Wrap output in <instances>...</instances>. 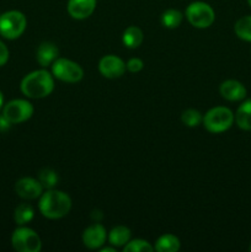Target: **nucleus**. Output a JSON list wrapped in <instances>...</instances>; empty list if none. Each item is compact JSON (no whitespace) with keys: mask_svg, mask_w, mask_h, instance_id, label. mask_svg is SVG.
I'll list each match as a JSON object with an SVG mask.
<instances>
[{"mask_svg":"<svg viewBox=\"0 0 251 252\" xmlns=\"http://www.w3.org/2000/svg\"><path fill=\"white\" fill-rule=\"evenodd\" d=\"M54 78L64 83L75 84L84 78V70L78 63L66 58H57L52 64Z\"/></svg>","mask_w":251,"mask_h":252,"instance_id":"423d86ee","label":"nucleus"},{"mask_svg":"<svg viewBox=\"0 0 251 252\" xmlns=\"http://www.w3.org/2000/svg\"><path fill=\"white\" fill-rule=\"evenodd\" d=\"M10 125H11V123H10L4 116H0V132H5V130L9 129Z\"/></svg>","mask_w":251,"mask_h":252,"instance_id":"bb28decb","label":"nucleus"},{"mask_svg":"<svg viewBox=\"0 0 251 252\" xmlns=\"http://www.w3.org/2000/svg\"><path fill=\"white\" fill-rule=\"evenodd\" d=\"M33 115V106L26 100H12L4 106L2 116L10 123H22Z\"/></svg>","mask_w":251,"mask_h":252,"instance_id":"6e6552de","label":"nucleus"},{"mask_svg":"<svg viewBox=\"0 0 251 252\" xmlns=\"http://www.w3.org/2000/svg\"><path fill=\"white\" fill-rule=\"evenodd\" d=\"M7 61H9V49L0 41V66L5 65Z\"/></svg>","mask_w":251,"mask_h":252,"instance_id":"a878e982","label":"nucleus"},{"mask_svg":"<svg viewBox=\"0 0 251 252\" xmlns=\"http://www.w3.org/2000/svg\"><path fill=\"white\" fill-rule=\"evenodd\" d=\"M126 68L130 71V73H138V71L142 70L144 68V63H143L142 59L139 58H130L129 61L126 64Z\"/></svg>","mask_w":251,"mask_h":252,"instance_id":"393cba45","label":"nucleus"},{"mask_svg":"<svg viewBox=\"0 0 251 252\" xmlns=\"http://www.w3.org/2000/svg\"><path fill=\"white\" fill-rule=\"evenodd\" d=\"M58 180H59L58 174H57L54 170L49 169V167H44V169H42L41 171H39L38 181L41 182L43 189H54V186L58 184Z\"/></svg>","mask_w":251,"mask_h":252,"instance_id":"4be33fe9","label":"nucleus"},{"mask_svg":"<svg viewBox=\"0 0 251 252\" xmlns=\"http://www.w3.org/2000/svg\"><path fill=\"white\" fill-rule=\"evenodd\" d=\"M33 208L30 204L22 203L16 207L14 214V219L17 225H25L33 219Z\"/></svg>","mask_w":251,"mask_h":252,"instance_id":"412c9836","label":"nucleus"},{"mask_svg":"<svg viewBox=\"0 0 251 252\" xmlns=\"http://www.w3.org/2000/svg\"><path fill=\"white\" fill-rule=\"evenodd\" d=\"M143 39H144L143 31L137 26H129L128 29H126L125 32H123L122 42L127 48H138V47L143 43Z\"/></svg>","mask_w":251,"mask_h":252,"instance_id":"f3484780","label":"nucleus"},{"mask_svg":"<svg viewBox=\"0 0 251 252\" xmlns=\"http://www.w3.org/2000/svg\"><path fill=\"white\" fill-rule=\"evenodd\" d=\"M38 208L44 218L61 219L70 212L71 198L65 192L51 189L41 194Z\"/></svg>","mask_w":251,"mask_h":252,"instance_id":"f257e3e1","label":"nucleus"},{"mask_svg":"<svg viewBox=\"0 0 251 252\" xmlns=\"http://www.w3.org/2000/svg\"><path fill=\"white\" fill-rule=\"evenodd\" d=\"M15 191L17 196L24 199H36L43 193V186L38 180L32 179V177H24L16 182Z\"/></svg>","mask_w":251,"mask_h":252,"instance_id":"9b49d317","label":"nucleus"},{"mask_svg":"<svg viewBox=\"0 0 251 252\" xmlns=\"http://www.w3.org/2000/svg\"><path fill=\"white\" fill-rule=\"evenodd\" d=\"M234 121L243 130H251V100H246L239 106L234 115Z\"/></svg>","mask_w":251,"mask_h":252,"instance_id":"2eb2a0df","label":"nucleus"},{"mask_svg":"<svg viewBox=\"0 0 251 252\" xmlns=\"http://www.w3.org/2000/svg\"><path fill=\"white\" fill-rule=\"evenodd\" d=\"M59 49L52 42H42L36 52V59L42 68L52 65L53 62L58 58Z\"/></svg>","mask_w":251,"mask_h":252,"instance_id":"4468645a","label":"nucleus"},{"mask_svg":"<svg viewBox=\"0 0 251 252\" xmlns=\"http://www.w3.org/2000/svg\"><path fill=\"white\" fill-rule=\"evenodd\" d=\"M107 239V233L103 225L95 223L88 226L83 233V243L90 250H97L102 248Z\"/></svg>","mask_w":251,"mask_h":252,"instance_id":"9d476101","label":"nucleus"},{"mask_svg":"<svg viewBox=\"0 0 251 252\" xmlns=\"http://www.w3.org/2000/svg\"><path fill=\"white\" fill-rule=\"evenodd\" d=\"M108 251L115 252L116 251L115 250V246H113V248H105V249H102V250H101V252H108Z\"/></svg>","mask_w":251,"mask_h":252,"instance_id":"cd10ccee","label":"nucleus"},{"mask_svg":"<svg viewBox=\"0 0 251 252\" xmlns=\"http://www.w3.org/2000/svg\"><path fill=\"white\" fill-rule=\"evenodd\" d=\"M66 9L73 19L85 20L95 11L96 0H69Z\"/></svg>","mask_w":251,"mask_h":252,"instance_id":"f8f14e48","label":"nucleus"},{"mask_svg":"<svg viewBox=\"0 0 251 252\" xmlns=\"http://www.w3.org/2000/svg\"><path fill=\"white\" fill-rule=\"evenodd\" d=\"M250 251H251V245H250Z\"/></svg>","mask_w":251,"mask_h":252,"instance_id":"7c9ffc66","label":"nucleus"},{"mask_svg":"<svg viewBox=\"0 0 251 252\" xmlns=\"http://www.w3.org/2000/svg\"><path fill=\"white\" fill-rule=\"evenodd\" d=\"M20 89L30 98L47 97L54 90V76L46 69L31 71L22 79Z\"/></svg>","mask_w":251,"mask_h":252,"instance_id":"f03ea898","label":"nucleus"},{"mask_svg":"<svg viewBox=\"0 0 251 252\" xmlns=\"http://www.w3.org/2000/svg\"><path fill=\"white\" fill-rule=\"evenodd\" d=\"M11 244L12 248L19 252H39L42 249V241L38 234L24 225L12 233Z\"/></svg>","mask_w":251,"mask_h":252,"instance_id":"0eeeda50","label":"nucleus"},{"mask_svg":"<svg viewBox=\"0 0 251 252\" xmlns=\"http://www.w3.org/2000/svg\"><path fill=\"white\" fill-rule=\"evenodd\" d=\"M184 20V15L176 9H169L162 12L161 24L166 29H177Z\"/></svg>","mask_w":251,"mask_h":252,"instance_id":"6ab92c4d","label":"nucleus"},{"mask_svg":"<svg viewBox=\"0 0 251 252\" xmlns=\"http://www.w3.org/2000/svg\"><path fill=\"white\" fill-rule=\"evenodd\" d=\"M186 19L196 29H208L216 20V12L207 2L194 1L187 6Z\"/></svg>","mask_w":251,"mask_h":252,"instance_id":"39448f33","label":"nucleus"},{"mask_svg":"<svg viewBox=\"0 0 251 252\" xmlns=\"http://www.w3.org/2000/svg\"><path fill=\"white\" fill-rule=\"evenodd\" d=\"M248 2H249V5H250V6H251V0H248Z\"/></svg>","mask_w":251,"mask_h":252,"instance_id":"c756f323","label":"nucleus"},{"mask_svg":"<svg viewBox=\"0 0 251 252\" xmlns=\"http://www.w3.org/2000/svg\"><path fill=\"white\" fill-rule=\"evenodd\" d=\"M181 248L179 238L172 234H164L157 240L154 250L157 252H177Z\"/></svg>","mask_w":251,"mask_h":252,"instance_id":"dca6fc26","label":"nucleus"},{"mask_svg":"<svg viewBox=\"0 0 251 252\" xmlns=\"http://www.w3.org/2000/svg\"><path fill=\"white\" fill-rule=\"evenodd\" d=\"M2 103H4V97H2V94L1 91H0V110H1L2 107Z\"/></svg>","mask_w":251,"mask_h":252,"instance_id":"c85d7f7f","label":"nucleus"},{"mask_svg":"<svg viewBox=\"0 0 251 252\" xmlns=\"http://www.w3.org/2000/svg\"><path fill=\"white\" fill-rule=\"evenodd\" d=\"M234 31L240 39L251 42V15L239 19L234 26Z\"/></svg>","mask_w":251,"mask_h":252,"instance_id":"aec40b11","label":"nucleus"},{"mask_svg":"<svg viewBox=\"0 0 251 252\" xmlns=\"http://www.w3.org/2000/svg\"><path fill=\"white\" fill-rule=\"evenodd\" d=\"M221 97L228 101H241L246 97V88L238 80H225L219 88Z\"/></svg>","mask_w":251,"mask_h":252,"instance_id":"ddd939ff","label":"nucleus"},{"mask_svg":"<svg viewBox=\"0 0 251 252\" xmlns=\"http://www.w3.org/2000/svg\"><path fill=\"white\" fill-rule=\"evenodd\" d=\"M130 235L132 234H130V230L127 226L118 225L108 233L107 239L111 245L115 246V248H121V246H125L130 240Z\"/></svg>","mask_w":251,"mask_h":252,"instance_id":"a211bd4d","label":"nucleus"},{"mask_svg":"<svg viewBox=\"0 0 251 252\" xmlns=\"http://www.w3.org/2000/svg\"><path fill=\"white\" fill-rule=\"evenodd\" d=\"M181 121L185 126L193 128L201 125L202 121H203V116L199 111L194 110V108H188V110H185L182 112Z\"/></svg>","mask_w":251,"mask_h":252,"instance_id":"5701e85b","label":"nucleus"},{"mask_svg":"<svg viewBox=\"0 0 251 252\" xmlns=\"http://www.w3.org/2000/svg\"><path fill=\"white\" fill-rule=\"evenodd\" d=\"M202 123L208 132L214 133V134L223 133L233 126L234 113L228 107L217 106V107L211 108L203 116Z\"/></svg>","mask_w":251,"mask_h":252,"instance_id":"7ed1b4c3","label":"nucleus"},{"mask_svg":"<svg viewBox=\"0 0 251 252\" xmlns=\"http://www.w3.org/2000/svg\"><path fill=\"white\" fill-rule=\"evenodd\" d=\"M125 252H153L154 246L147 240L143 239H135V240H129L123 248Z\"/></svg>","mask_w":251,"mask_h":252,"instance_id":"b1692460","label":"nucleus"},{"mask_svg":"<svg viewBox=\"0 0 251 252\" xmlns=\"http://www.w3.org/2000/svg\"><path fill=\"white\" fill-rule=\"evenodd\" d=\"M98 70L101 75L107 79H117L125 74L126 63L115 54H108L98 62Z\"/></svg>","mask_w":251,"mask_h":252,"instance_id":"1a4fd4ad","label":"nucleus"},{"mask_svg":"<svg viewBox=\"0 0 251 252\" xmlns=\"http://www.w3.org/2000/svg\"><path fill=\"white\" fill-rule=\"evenodd\" d=\"M27 20L22 12L11 10L0 16V34L7 39H16L25 32Z\"/></svg>","mask_w":251,"mask_h":252,"instance_id":"20e7f679","label":"nucleus"}]
</instances>
